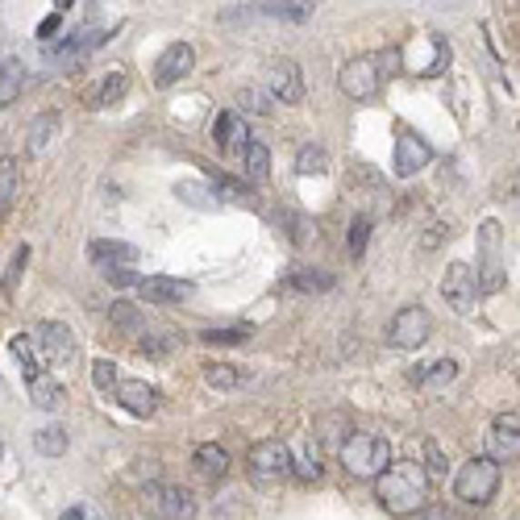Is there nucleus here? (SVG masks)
I'll use <instances>...</instances> for the list:
<instances>
[{
    "mask_svg": "<svg viewBox=\"0 0 520 520\" xmlns=\"http://www.w3.org/2000/svg\"><path fill=\"white\" fill-rule=\"evenodd\" d=\"M375 495H379L383 512L413 516V512H421L425 500H429V471H425L416 458L387 462L379 471V479H375Z\"/></svg>",
    "mask_w": 520,
    "mask_h": 520,
    "instance_id": "obj_1",
    "label": "nucleus"
},
{
    "mask_svg": "<svg viewBox=\"0 0 520 520\" xmlns=\"http://www.w3.org/2000/svg\"><path fill=\"white\" fill-rule=\"evenodd\" d=\"M337 458L354 479H379V471L392 462V445L379 433H350L342 445H337Z\"/></svg>",
    "mask_w": 520,
    "mask_h": 520,
    "instance_id": "obj_2",
    "label": "nucleus"
},
{
    "mask_svg": "<svg viewBox=\"0 0 520 520\" xmlns=\"http://www.w3.org/2000/svg\"><path fill=\"white\" fill-rule=\"evenodd\" d=\"M500 462L491 458V454H483V458H471L466 466H458V475H454V495H458L462 504H471V508H483V504L495 500V491H500Z\"/></svg>",
    "mask_w": 520,
    "mask_h": 520,
    "instance_id": "obj_3",
    "label": "nucleus"
},
{
    "mask_svg": "<svg viewBox=\"0 0 520 520\" xmlns=\"http://www.w3.org/2000/svg\"><path fill=\"white\" fill-rule=\"evenodd\" d=\"M245 466H250V479H255L258 487H271V483H284L287 475H292V450H287L284 442H275V437H266V442H258L255 450H250Z\"/></svg>",
    "mask_w": 520,
    "mask_h": 520,
    "instance_id": "obj_4",
    "label": "nucleus"
},
{
    "mask_svg": "<svg viewBox=\"0 0 520 520\" xmlns=\"http://www.w3.org/2000/svg\"><path fill=\"white\" fill-rule=\"evenodd\" d=\"M429 334H433V316L425 313L421 305L400 308V313L392 316V325H387V342H392L395 350H421V345L429 342Z\"/></svg>",
    "mask_w": 520,
    "mask_h": 520,
    "instance_id": "obj_5",
    "label": "nucleus"
},
{
    "mask_svg": "<svg viewBox=\"0 0 520 520\" xmlns=\"http://www.w3.org/2000/svg\"><path fill=\"white\" fill-rule=\"evenodd\" d=\"M404 59H408V71H416V75H442L450 67V42L442 34H421L413 46L404 50Z\"/></svg>",
    "mask_w": 520,
    "mask_h": 520,
    "instance_id": "obj_6",
    "label": "nucleus"
},
{
    "mask_svg": "<svg viewBox=\"0 0 520 520\" xmlns=\"http://www.w3.org/2000/svg\"><path fill=\"white\" fill-rule=\"evenodd\" d=\"M34 345H38V354L50 366H67L75 358V334L63 321H42L34 329Z\"/></svg>",
    "mask_w": 520,
    "mask_h": 520,
    "instance_id": "obj_7",
    "label": "nucleus"
},
{
    "mask_svg": "<svg viewBox=\"0 0 520 520\" xmlns=\"http://www.w3.org/2000/svg\"><path fill=\"white\" fill-rule=\"evenodd\" d=\"M379 84H383V71L375 59H350L342 67V75H337V88L350 100H375Z\"/></svg>",
    "mask_w": 520,
    "mask_h": 520,
    "instance_id": "obj_8",
    "label": "nucleus"
},
{
    "mask_svg": "<svg viewBox=\"0 0 520 520\" xmlns=\"http://www.w3.org/2000/svg\"><path fill=\"white\" fill-rule=\"evenodd\" d=\"M442 295L450 300L454 313H471L475 300H479V284H475V271L466 263H450L442 279Z\"/></svg>",
    "mask_w": 520,
    "mask_h": 520,
    "instance_id": "obj_9",
    "label": "nucleus"
},
{
    "mask_svg": "<svg viewBox=\"0 0 520 520\" xmlns=\"http://www.w3.org/2000/svg\"><path fill=\"white\" fill-rule=\"evenodd\" d=\"M429 158H433V150L421 134H413V129H400V134H395V155H392L395 175H416V171L429 167Z\"/></svg>",
    "mask_w": 520,
    "mask_h": 520,
    "instance_id": "obj_10",
    "label": "nucleus"
},
{
    "mask_svg": "<svg viewBox=\"0 0 520 520\" xmlns=\"http://www.w3.org/2000/svg\"><path fill=\"white\" fill-rule=\"evenodd\" d=\"M266 92L275 100H287V105H300L305 100V79H300V67L292 59H275L266 67Z\"/></svg>",
    "mask_w": 520,
    "mask_h": 520,
    "instance_id": "obj_11",
    "label": "nucleus"
},
{
    "mask_svg": "<svg viewBox=\"0 0 520 520\" xmlns=\"http://www.w3.org/2000/svg\"><path fill=\"white\" fill-rule=\"evenodd\" d=\"M483 242V275H475V284H479V292H500L504 287V266H500V225L495 221H487L479 234Z\"/></svg>",
    "mask_w": 520,
    "mask_h": 520,
    "instance_id": "obj_12",
    "label": "nucleus"
},
{
    "mask_svg": "<svg viewBox=\"0 0 520 520\" xmlns=\"http://www.w3.org/2000/svg\"><path fill=\"white\" fill-rule=\"evenodd\" d=\"M491 458L495 462H512L520 454V416L516 413H500L491 421Z\"/></svg>",
    "mask_w": 520,
    "mask_h": 520,
    "instance_id": "obj_13",
    "label": "nucleus"
},
{
    "mask_svg": "<svg viewBox=\"0 0 520 520\" xmlns=\"http://www.w3.org/2000/svg\"><path fill=\"white\" fill-rule=\"evenodd\" d=\"M196 292V287L187 284V279H171V275H146L138 279V295L150 300V305H179L187 295Z\"/></svg>",
    "mask_w": 520,
    "mask_h": 520,
    "instance_id": "obj_14",
    "label": "nucleus"
},
{
    "mask_svg": "<svg viewBox=\"0 0 520 520\" xmlns=\"http://www.w3.org/2000/svg\"><path fill=\"white\" fill-rule=\"evenodd\" d=\"M192 63H196V55H192L187 42L167 46L163 55H158V63H155V84H158V88H171L175 79H184L187 71H192Z\"/></svg>",
    "mask_w": 520,
    "mask_h": 520,
    "instance_id": "obj_15",
    "label": "nucleus"
},
{
    "mask_svg": "<svg viewBox=\"0 0 520 520\" xmlns=\"http://www.w3.org/2000/svg\"><path fill=\"white\" fill-rule=\"evenodd\" d=\"M117 404L134 416H155L158 413V392L142 379H117Z\"/></svg>",
    "mask_w": 520,
    "mask_h": 520,
    "instance_id": "obj_16",
    "label": "nucleus"
},
{
    "mask_svg": "<svg viewBox=\"0 0 520 520\" xmlns=\"http://www.w3.org/2000/svg\"><path fill=\"white\" fill-rule=\"evenodd\" d=\"M155 500H158L163 520H196V500H192V491L187 487L163 483V487H155Z\"/></svg>",
    "mask_w": 520,
    "mask_h": 520,
    "instance_id": "obj_17",
    "label": "nucleus"
},
{
    "mask_svg": "<svg viewBox=\"0 0 520 520\" xmlns=\"http://www.w3.org/2000/svg\"><path fill=\"white\" fill-rule=\"evenodd\" d=\"M213 134H216V146L225 150V155H242L250 146V125H245L242 113H221Z\"/></svg>",
    "mask_w": 520,
    "mask_h": 520,
    "instance_id": "obj_18",
    "label": "nucleus"
},
{
    "mask_svg": "<svg viewBox=\"0 0 520 520\" xmlns=\"http://www.w3.org/2000/svg\"><path fill=\"white\" fill-rule=\"evenodd\" d=\"M192 466H196V471L205 475L208 483H221V479L229 475V454H225V445H216V442L196 445V454H192Z\"/></svg>",
    "mask_w": 520,
    "mask_h": 520,
    "instance_id": "obj_19",
    "label": "nucleus"
},
{
    "mask_svg": "<svg viewBox=\"0 0 520 520\" xmlns=\"http://www.w3.org/2000/svg\"><path fill=\"white\" fill-rule=\"evenodd\" d=\"M454 379H458V363H450V358H437V363H425L421 371H413V383L421 392H445Z\"/></svg>",
    "mask_w": 520,
    "mask_h": 520,
    "instance_id": "obj_20",
    "label": "nucleus"
},
{
    "mask_svg": "<svg viewBox=\"0 0 520 520\" xmlns=\"http://www.w3.org/2000/svg\"><path fill=\"white\" fill-rule=\"evenodd\" d=\"M30 404L34 408H46V413H55V408H63V383L50 379V375H30Z\"/></svg>",
    "mask_w": 520,
    "mask_h": 520,
    "instance_id": "obj_21",
    "label": "nucleus"
},
{
    "mask_svg": "<svg viewBox=\"0 0 520 520\" xmlns=\"http://www.w3.org/2000/svg\"><path fill=\"white\" fill-rule=\"evenodd\" d=\"M88 258L96 266H121V263H134L138 258V250L129 242H92L88 245Z\"/></svg>",
    "mask_w": 520,
    "mask_h": 520,
    "instance_id": "obj_22",
    "label": "nucleus"
},
{
    "mask_svg": "<svg viewBox=\"0 0 520 520\" xmlns=\"http://www.w3.org/2000/svg\"><path fill=\"white\" fill-rule=\"evenodd\" d=\"M245 379H250V371H245V366H234V363L205 366V383H208V387H216V392H234V387H242Z\"/></svg>",
    "mask_w": 520,
    "mask_h": 520,
    "instance_id": "obj_23",
    "label": "nucleus"
},
{
    "mask_svg": "<svg viewBox=\"0 0 520 520\" xmlns=\"http://www.w3.org/2000/svg\"><path fill=\"white\" fill-rule=\"evenodd\" d=\"M125 92H129V75H125V71H113V75H105L96 84V92H92V105L108 108V105H117Z\"/></svg>",
    "mask_w": 520,
    "mask_h": 520,
    "instance_id": "obj_24",
    "label": "nucleus"
},
{
    "mask_svg": "<svg viewBox=\"0 0 520 520\" xmlns=\"http://www.w3.org/2000/svg\"><path fill=\"white\" fill-rule=\"evenodd\" d=\"M21 84H25V67H21V59H5V63H0V108L17 96Z\"/></svg>",
    "mask_w": 520,
    "mask_h": 520,
    "instance_id": "obj_25",
    "label": "nucleus"
},
{
    "mask_svg": "<svg viewBox=\"0 0 520 520\" xmlns=\"http://www.w3.org/2000/svg\"><path fill=\"white\" fill-rule=\"evenodd\" d=\"M55 129H59V113H42V117H34L30 125V155L42 158V150L50 146V138H55Z\"/></svg>",
    "mask_w": 520,
    "mask_h": 520,
    "instance_id": "obj_26",
    "label": "nucleus"
},
{
    "mask_svg": "<svg viewBox=\"0 0 520 520\" xmlns=\"http://www.w3.org/2000/svg\"><path fill=\"white\" fill-rule=\"evenodd\" d=\"M263 17H284V21H308L313 17V0H279V5H263Z\"/></svg>",
    "mask_w": 520,
    "mask_h": 520,
    "instance_id": "obj_27",
    "label": "nucleus"
},
{
    "mask_svg": "<svg viewBox=\"0 0 520 520\" xmlns=\"http://www.w3.org/2000/svg\"><path fill=\"white\" fill-rule=\"evenodd\" d=\"M34 450L46 454V458H63V454H67V429H59V425L38 429L34 433Z\"/></svg>",
    "mask_w": 520,
    "mask_h": 520,
    "instance_id": "obj_28",
    "label": "nucleus"
},
{
    "mask_svg": "<svg viewBox=\"0 0 520 520\" xmlns=\"http://www.w3.org/2000/svg\"><path fill=\"white\" fill-rule=\"evenodd\" d=\"M242 171H245V179H266V171H271V150L250 142V146L242 150Z\"/></svg>",
    "mask_w": 520,
    "mask_h": 520,
    "instance_id": "obj_29",
    "label": "nucleus"
},
{
    "mask_svg": "<svg viewBox=\"0 0 520 520\" xmlns=\"http://www.w3.org/2000/svg\"><path fill=\"white\" fill-rule=\"evenodd\" d=\"M108 321L117 325V329H125V334H146V325H142V313L129 300H117V305L108 308Z\"/></svg>",
    "mask_w": 520,
    "mask_h": 520,
    "instance_id": "obj_30",
    "label": "nucleus"
},
{
    "mask_svg": "<svg viewBox=\"0 0 520 520\" xmlns=\"http://www.w3.org/2000/svg\"><path fill=\"white\" fill-rule=\"evenodd\" d=\"M250 334H255L250 325H225V329H205L200 342H208V345H242Z\"/></svg>",
    "mask_w": 520,
    "mask_h": 520,
    "instance_id": "obj_31",
    "label": "nucleus"
},
{
    "mask_svg": "<svg viewBox=\"0 0 520 520\" xmlns=\"http://www.w3.org/2000/svg\"><path fill=\"white\" fill-rule=\"evenodd\" d=\"M325 167H329V155L321 146H305L295 155V171L300 175H325Z\"/></svg>",
    "mask_w": 520,
    "mask_h": 520,
    "instance_id": "obj_32",
    "label": "nucleus"
},
{
    "mask_svg": "<svg viewBox=\"0 0 520 520\" xmlns=\"http://www.w3.org/2000/svg\"><path fill=\"white\" fill-rule=\"evenodd\" d=\"M17 184H21L17 163H13V158H0V208L13 205V196H17Z\"/></svg>",
    "mask_w": 520,
    "mask_h": 520,
    "instance_id": "obj_33",
    "label": "nucleus"
},
{
    "mask_svg": "<svg viewBox=\"0 0 520 520\" xmlns=\"http://www.w3.org/2000/svg\"><path fill=\"white\" fill-rule=\"evenodd\" d=\"M9 350H13V358L21 363V375H25V379H30V375H38V350H34L30 337H13Z\"/></svg>",
    "mask_w": 520,
    "mask_h": 520,
    "instance_id": "obj_34",
    "label": "nucleus"
},
{
    "mask_svg": "<svg viewBox=\"0 0 520 520\" xmlns=\"http://www.w3.org/2000/svg\"><path fill=\"white\" fill-rule=\"evenodd\" d=\"M284 287H292V292H329V287H334V275H316V271H300V275H292Z\"/></svg>",
    "mask_w": 520,
    "mask_h": 520,
    "instance_id": "obj_35",
    "label": "nucleus"
},
{
    "mask_svg": "<svg viewBox=\"0 0 520 520\" xmlns=\"http://www.w3.org/2000/svg\"><path fill=\"white\" fill-rule=\"evenodd\" d=\"M366 242H371V216H354V225H350V258H363Z\"/></svg>",
    "mask_w": 520,
    "mask_h": 520,
    "instance_id": "obj_36",
    "label": "nucleus"
},
{
    "mask_svg": "<svg viewBox=\"0 0 520 520\" xmlns=\"http://www.w3.org/2000/svg\"><path fill=\"white\" fill-rule=\"evenodd\" d=\"M175 192L187 200V205H196V208H205V205H213V200H216V192H213V187H205V184H179Z\"/></svg>",
    "mask_w": 520,
    "mask_h": 520,
    "instance_id": "obj_37",
    "label": "nucleus"
},
{
    "mask_svg": "<svg viewBox=\"0 0 520 520\" xmlns=\"http://www.w3.org/2000/svg\"><path fill=\"white\" fill-rule=\"evenodd\" d=\"M425 471H429V479L433 475H445L450 471V462H445V450L437 442H425V462H421Z\"/></svg>",
    "mask_w": 520,
    "mask_h": 520,
    "instance_id": "obj_38",
    "label": "nucleus"
},
{
    "mask_svg": "<svg viewBox=\"0 0 520 520\" xmlns=\"http://www.w3.org/2000/svg\"><path fill=\"white\" fill-rule=\"evenodd\" d=\"M92 383H96L100 392H113V387H117V366L108 363V358L92 363Z\"/></svg>",
    "mask_w": 520,
    "mask_h": 520,
    "instance_id": "obj_39",
    "label": "nucleus"
},
{
    "mask_svg": "<svg viewBox=\"0 0 520 520\" xmlns=\"http://www.w3.org/2000/svg\"><path fill=\"white\" fill-rule=\"evenodd\" d=\"M237 105H242L245 113H271V92L250 88V92H242V96H237Z\"/></svg>",
    "mask_w": 520,
    "mask_h": 520,
    "instance_id": "obj_40",
    "label": "nucleus"
},
{
    "mask_svg": "<svg viewBox=\"0 0 520 520\" xmlns=\"http://www.w3.org/2000/svg\"><path fill=\"white\" fill-rule=\"evenodd\" d=\"M105 279H108V284H113V287H138V271H129V266L125 263H121V266H105Z\"/></svg>",
    "mask_w": 520,
    "mask_h": 520,
    "instance_id": "obj_41",
    "label": "nucleus"
},
{
    "mask_svg": "<svg viewBox=\"0 0 520 520\" xmlns=\"http://www.w3.org/2000/svg\"><path fill=\"white\" fill-rule=\"evenodd\" d=\"M59 520H108L105 516V512H100L96 508V504H88V500H79V504H71V508L67 512H63V516Z\"/></svg>",
    "mask_w": 520,
    "mask_h": 520,
    "instance_id": "obj_42",
    "label": "nucleus"
},
{
    "mask_svg": "<svg viewBox=\"0 0 520 520\" xmlns=\"http://www.w3.org/2000/svg\"><path fill=\"white\" fill-rule=\"evenodd\" d=\"M292 475L300 483H316V479H321V462H316V458H300V462H295L292 458Z\"/></svg>",
    "mask_w": 520,
    "mask_h": 520,
    "instance_id": "obj_43",
    "label": "nucleus"
},
{
    "mask_svg": "<svg viewBox=\"0 0 520 520\" xmlns=\"http://www.w3.org/2000/svg\"><path fill=\"white\" fill-rule=\"evenodd\" d=\"M59 25H63L59 13L42 21V25H38V42H42V46H55V42H59Z\"/></svg>",
    "mask_w": 520,
    "mask_h": 520,
    "instance_id": "obj_44",
    "label": "nucleus"
},
{
    "mask_svg": "<svg viewBox=\"0 0 520 520\" xmlns=\"http://www.w3.org/2000/svg\"><path fill=\"white\" fill-rule=\"evenodd\" d=\"M25 258H30V250L21 245V250H17V258H13V266H9V275H5V292H13V287H17V279H21V266H25Z\"/></svg>",
    "mask_w": 520,
    "mask_h": 520,
    "instance_id": "obj_45",
    "label": "nucleus"
},
{
    "mask_svg": "<svg viewBox=\"0 0 520 520\" xmlns=\"http://www.w3.org/2000/svg\"><path fill=\"white\" fill-rule=\"evenodd\" d=\"M442 234H445V229H442V225H433V229H429V237H425V250H433V245L442 242Z\"/></svg>",
    "mask_w": 520,
    "mask_h": 520,
    "instance_id": "obj_46",
    "label": "nucleus"
},
{
    "mask_svg": "<svg viewBox=\"0 0 520 520\" xmlns=\"http://www.w3.org/2000/svg\"><path fill=\"white\" fill-rule=\"evenodd\" d=\"M421 520H450V516H445V508H425Z\"/></svg>",
    "mask_w": 520,
    "mask_h": 520,
    "instance_id": "obj_47",
    "label": "nucleus"
},
{
    "mask_svg": "<svg viewBox=\"0 0 520 520\" xmlns=\"http://www.w3.org/2000/svg\"><path fill=\"white\" fill-rule=\"evenodd\" d=\"M55 5H59V13H63V9H71V5H75V0H55Z\"/></svg>",
    "mask_w": 520,
    "mask_h": 520,
    "instance_id": "obj_48",
    "label": "nucleus"
},
{
    "mask_svg": "<svg viewBox=\"0 0 520 520\" xmlns=\"http://www.w3.org/2000/svg\"><path fill=\"white\" fill-rule=\"evenodd\" d=\"M0 454H5V445H0Z\"/></svg>",
    "mask_w": 520,
    "mask_h": 520,
    "instance_id": "obj_49",
    "label": "nucleus"
}]
</instances>
